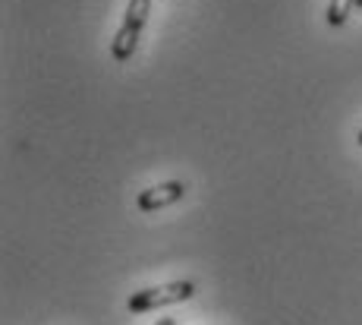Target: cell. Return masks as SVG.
I'll return each instance as SVG.
<instances>
[{"label":"cell","instance_id":"cell-1","mask_svg":"<svg viewBox=\"0 0 362 325\" xmlns=\"http://www.w3.org/2000/svg\"><path fill=\"white\" fill-rule=\"evenodd\" d=\"M148 13H151V0H129L127 13H123V23L117 29L114 41H110V57L117 64H127V60L136 54L139 38H142V29L148 23Z\"/></svg>","mask_w":362,"mask_h":325},{"label":"cell","instance_id":"cell-2","mask_svg":"<svg viewBox=\"0 0 362 325\" xmlns=\"http://www.w3.org/2000/svg\"><path fill=\"white\" fill-rule=\"evenodd\" d=\"M196 294V285L192 281H170V285H155V287H142L136 294H129L127 309L132 316L142 313H155V309L173 307V303H183Z\"/></svg>","mask_w":362,"mask_h":325},{"label":"cell","instance_id":"cell-3","mask_svg":"<svg viewBox=\"0 0 362 325\" xmlns=\"http://www.w3.org/2000/svg\"><path fill=\"white\" fill-rule=\"evenodd\" d=\"M183 196H186L183 181H164V183H155V186H148V190L139 193L136 209L145 212V215H151V212H161V209H167V205L180 203Z\"/></svg>","mask_w":362,"mask_h":325},{"label":"cell","instance_id":"cell-4","mask_svg":"<svg viewBox=\"0 0 362 325\" xmlns=\"http://www.w3.org/2000/svg\"><path fill=\"white\" fill-rule=\"evenodd\" d=\"M353 10H356V0H331L325 19H328V25H344Z\"/></svg>","mask_w":362,"mask_h":325},{"label":"cell","instance_id":"cell-5","mask_svg":"<svg viewBox=\"0 0 362 325\" xmlns=\"http://www.w3.org/2000/svg\"><path fill=\"white\" fill-rule=\"evenodd\" d=\"M155 325H180V319L177 316H164V319H158Z\"/></svg>","mask_w":362,"mask_h":325},{"label":"cell","instance_id":"cell-6","mask_svg":"<svg viewBox=\"0 0 362 325\" xmlns=\"http://www.w3.org/2000/svg\"><path fill=\"white\" fill-rule=\"evenodd\" d=\"M356 142H359V145H362V130H359V133H356Z\"/></svg>","mask_w":362,"mask_h":325}]
</instances>
